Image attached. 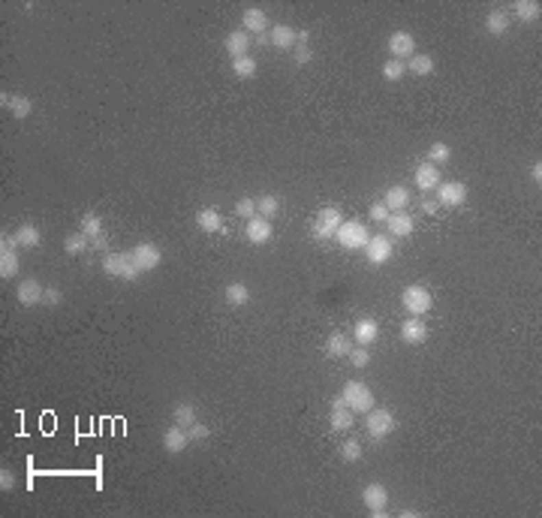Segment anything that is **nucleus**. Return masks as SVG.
Returning a JSON list of instances; mask_svg holds the SVG:
<instances>
[{"label":"nucleus","mask_w":542,"mask_h":518,"mask_svg":"<svg viewBox=\"0 0 542 518\" xmlns=\"http://www.w3.org/2000/svg\"><path fill=\"white\" fill-rule=\"evenodd\" d=\"M343 223L341 211L338 208H319V214L314 220V238H334V232H338V226Z\"/></svg>","instance_id":"obj_9"},{"label":"nucleus","mask_w":542,"mask_h":518,"mask_svg":"<svg viewBox=\"0 0 542 518\" xmlns=\"http://www.w3.org/2000/svg\"><path fill=\"white\" fill-rule=\"evenodd\" d=\"M235 214L244 217V220L256 217V199H250V196H241V199L235 202Z\"/></svg>","instance_id":"obj_41"},{"label":"nucleus","mask_w":542,"mask_h":518,"mask_svg":"<svg viewBox=\"0 0 542 518\" xmlns=\"http://www.w3.org/2000/svg\"><path fill=\"white\" fill-rule=\"evenodd\" d=\"M338 455L347 464H356L358 458H362V443H358V440H347V443L338 446Z\"/></svg>","instance_id":"obj_40"},{"label":"nucleus","mask_w":542,"mask_h":518,"mask_svg":"<svg viewBox=\"0 0 542 518\" xmlns=\"http://www.w3.org/2000/svg\"><path fill=\"white\" fill-rule=\"evenodd\" d=\"M437 202L446 205V208H458V205L467 202V187L461 181H446V184L437 187Z\"/></svg>","instance_id":"obj_11"},{"label":"nucleus","mask_w":542,"mask_h":518,"mask_svg":"<svg viewBox=\"0 0 542 518\" xmlns=\"http://www.w3.org/2000/svg\"><path fill=\"white\" fill-rule=\"evenodd\" d=\"M130 259H133L136 271H154V269H160V262H163V250H160L154 241H142V245L133 247Z\"/></svg>","instance_id":"obj_5"},{"label":"nucleus","mask_w":542,"mask_h":518,"mask_svg":"<svg viewBox=\"0 0 542 518\" xmlns=\"http://www.w3.org/2000/svg\"><path fill=\"white\" fill-rule=\"evenodd\" d=\"M383 205H386L389 211H401V208H407V205H410V190H407V187H401V184L389 187V190H386V196H383Z\"/></svg>","instance_id":"obj_28"},{"label":"nucleus","mask_w":542,"mask_h":518,"mask_svg":"<svg viewBox=\"0 0 542 518\" xmlns=\"http://www.w3.org/2000/svg\"><path fill=\"white\" fill-rule=\"evenodd\" d=\"M232 73L238 75V79H254V75H256V60L250 58V55L232 60Z\"/></svg>","instance_id":"obj_37"},{"label":"nucleus","mask_w":542,"mask_h":518,"mask_svg":"<svg viewBox=\"0 0 542 518\" xmlns=\"http://www.w3.org/2000/svg\"><path fill=\"white\" fill-rule=\"evenodd\" d=\"M341 401L347 404L353 413H368V410L373 407V392L368 383H362V380H349V383H343L341 388Z\"/></svg>","instance_id":"obj_1"},{"label":"nucleus","mask_w":542,"mask_h":518,"mask_svg":"<svg viewBox=\"0 0 542 518\" xmlns=\"http://www.w3.org/2000/svg\"><path fill=\"white\" fill-rule=\"evenodd\" d=\"M196 226H199L202 232H208V235H214V232H226L223 217H220V211H217V208H202L199 214H196Z\"/></svg>","instance_id":"obj_23"},{"label":"nucleus","mask_w":542,"mask_h":518,"mask_svg":"<svg viewBox=\"0 0 542 518\" xmlns=\"http://www.w3.org/2000/svg\"><path fill=\"white\" fill-rule=\"evenodd\" d=\"M278 211H280V199L274 193H265V196H259V199H256V214L259 217L274 220V217H278Z\"/></svg>","instance_id":"obj_34"},{"label":"nucleus","mask_w":542,"mask_h":518,"mask_svg":"<svg viewBox=\"0 0 542 518\" xmlns=\"http://www.w3.org/2000/svg\"><path fill=\"white\" fill-rule=\"evenodd\" d=\"M103 271L109 274V278H121V280H136V265L130 254H106L103 256Z\"/></svg>","instance_id":"obj_7"},{"label":"nucleus","mask_w":542,"mask_h":518,"mask_svg":"<svg viewBox=\"0 0 542 518\" xmlns=\"http://www.w3.org/2000/svg\"><path fill=\"white\" fill-rule=\"evenodd\" d=\"M241 21H244V30H247V34L262 36L265 30H269V15L259 10V6H247L244 15H241Z\"/></svg>","instance_id":"obj_21"},{"label":"nucleus","mask_w":542,"mask_h":518,"mask_svg":"<svg viewBox=\"0 0 542 518\" xmlns=\"http://www.w3.org/2000/svg\"><path fill=\"white\" fill-rule=\"evenodd\" d=\"M0 106H3V109H10L12 118L34 115V100H30V97H21V94H0Z\"/></svg>","instance_id":"obj_16"},{"label":"nucleus","mask_w":542,"mask_h":518,"mask_svg":"<svg viewBox=\"0 0 542 518\" xmlns=\"http://www.w3.org/2000/svg\"><path fill=\"white\" fill-rule=\"evenodd\" d=\"M419 208H422L425 214H437V211H440V202H437V199H422V205H419Z\"/></svg>","instance_id":"obj_48"},{"label":"nucleus","mask_w":542,"mask_h":518,"mask_svg":"<svg viewBox=\"0 0 542 518\" xmlns=\"http://www.w3.org/2000/svg\"><path fill=\"white\" fill-rule=\"evenodd\" d=\"M407 70L413 75H431L434 73V58L431 55H413L407 64Z\"/></svg>","instance_id":"obj_36"},{"label":"nucleus","mask_w":542,"mask_h":518,"mask_svg":"<svg viewBox=\"0 0 542 518\" xmlns=\"http://www.w3.org/2000/svg\"><path fill=\"white\" fill-rule=\"evenodd\" d=\"M15 238H19V247H36L42 241V232L36 230L34 223H21L19 230H15Z\"/></svg>","instance_id":"obj_33"},{"label":"nucleus","mask_w":542,"mask_h":518,"mask_svg":"<svg viewBox=\"0 0 542 518\" xmlns=\"http://www.w3.org/2000/svg\"><path fill=\"white\" fill-rule=\"evenodd\" d=\"M199 422L196 419V407L190 401H181V404H175V410H172V425H178V428H193V425Z\"/></svg>","instance_id":"obj_26"},{"label":"nucleus","mask_w":542,"mask_h":518,"mask_svg":"<svg viewBox=\"0 0 542 518\" xmlns=\"http://www.w3.org/2000/svg\"><path fill=\"white\" fill-rule=\"evenodd\" d=\"M90 247V241H88V235L85 232H73V235H66V238H64V250H66V254H70V256H79V254H85V250Z\"/></svg>","instance_id":"obj_35"},{"label":"nucleus","mask_w":542,"mask_h":518,"mask_svg":"<svg viewBox=\"0 0 542 518\" xmlns=\"http://www.w3.org/2000/svg\"><path fill=\"white\" fill-rule=\"evenodd\" d=\"M21 262H19V254L10 247H0V278L3 280H12L15 274H19Z\"/></svg>","instance_id":"obj_29"},{"label":"nucleus","mask_w":542,"mask_h":518,"mask_svg":"<svg viewBox=\"0 0 542 518\" xmlns=\"http://www.w3.org/2000/svg\"><path fill=\"white\" fill-rule=\"evenodd\" d=\"M187 434H190V440H208V434H211V431L205 428V425H199V422H196V425H193V428H190Z\"/></svg>","instance_id":"obj_47"},{"label":"nucleus","mask_w":542,"mask_h":518,"mask_svg":"<svg viewBox=\"0 0 542 518\" xmlns=\"http://www.w3.org/2000/svg\"><path fill=\"white\" fill-rule=\"evenodd\" d=\"M401 341H404V344H410V347L425 344V341H428V325H425L419 317L404 319V323H401Z\"/></svg>","instance_id":"obj_14"},{"label":"nucleus","mask_w":542,"mask_h":518,"mask_svg":"<svg viewBox=\"0 0 542 518\" xmlns=\"http://www.w3.org/2000/svg\"><path fill=\"white\" fill-rule=\"evenodd\" d=\"M293 58H295V66H308L310 60H314V51H310V45H299V42H295Z\"/></svg>","instance_id":"obj_43"},{"label":"nucleus","mask_w":542,"mask_h":518,"mask_svg":"<svg viewBox=\"0 0 542 518\" xmlns=\"http://www.w3.org/2000/svg\"><path fill=\"white\" fill-rule=\"evenodd\" d=\"M271 220L265 217H250L247 226H244V238L250 241V245H269L271 241Z\"/></svg>","instance_id":"obj_13"},{"label":"nucleus","mask_w":542,"mask_h":518,"mask_svg":"<svg viewBox=\"0 0 542 518\" xmlns=\"http://www.w3.org/2000/svg\"><path fill=\"white\" fill-rule=\"evenodd\" d=\"M509 25H513V18H509L503 10H494V12H488V18H485V30L491 36H503L509 30Z\"/></svg>","instance_id":"obj_30"},{"label":"nucleus","mask_w":542,"mask_h":518,"mask_svg":"<svg viewBox=\"0 0 542 518\" xmlns=\"http://www.w3.org/2000/svg\"><path fill=\"white\" fill-rule=\"evenodd\" d=\"M15 299L25 304V308H36V304H42V299H45V289H42L40 280L27 278L15 286Z\"/></svg>","instance_id":"obj_12"},{"label":"nucleus","mask_w":542,"mask_h":518,"mask_svg":"<svg viewBox=\"0 0 542 518\" xmlns=\"http://www.w3.org/2000/svg\"><path fill=\"white\" fill-rule=\"evenodd\" d=\"M392 238L389 235H371L368 247H365V256H368L371 265H386L392 259Z\"/></svg>","instance_id":"obj_10"},{"label":"nucleus","mask_w":542,"mask_h":518,"mask_svg":"<svg viewBox=\"0 0 542 518\" xmlns=\"http://www.w3.org/2000/svg\"><path fill=\"white\" fill-rule=\"evenodd\" d=\"M223 295H226V304H232V308H241V304L250 301V289H247V284H241V280H232Z\"/></svg>","instance_id":"obj_31"},{"label":"nucleus","mask_w":542,"mask_h":518,"mask_svg":"<svg viewBox=\"0 0 542 518\" xmlns=\"http://www.w3.org/2000/svg\"><path fill=\"white\" fill-rule=\"evenodd\" d=\"M82 232L88 235V241H90V247L94 250H103L106 247V230H103V220L97 217V214H88L82 217Z\"/></svg>","instance_id":"obj_15"},{"label":"nucleus","mask_w":542,"mask_h":518,"mask_svg":"<svg viewBox=\"0 0 542 518\" xmlns=\"http://www.w3.org/2000/svg\"><path fill=\"white\" fill-rule=\"evenodd\" d=\"M349 362H353V368H368V365H371V353H368V347H356V349H349Z\"/></svg>","instance_id":"obj_42"},{"label":"nucleus","mask_w":542,"mask_h":518,"mask_svg":"<svg viewBox=\"0 0 542 518\" xmlns=\"http://www.w3.org/2000/svg\"><path fill=\"white\" fill-rule=\"evenodd\" d=\"M60 301H64V293H60V289H45L42 304H49V308H58Z\"/></svg>","instance_id":"obj_46"},{"label":"nucleus","mask_w":542,"mask_h":518,"mask_svg":"<svg viewBox=\"0 0 542 518\" xmlns=\"http://www.w3.org/2000/svg\"><path fill=\"white\" fill-rule=\"evenodd\" d=\"M404 73H407V64H404V60H392V58H389L386 64H383V79L386 82H401Z\"/></svg>","instance_id":"obj_38"},{"label":"nucleus","mask_w":542,"mask_h":518,"mask_svg":"<svg viewBox=\"0 0 542 518\" xmlns=\"http://www.w3.org/2000/svg\"><path fill=\"white\" fill-rule=\"evenodd\" d=\"M513 12H515L518 21H537L539 12H542V6L537 3V0H515Z\"/></svg>","instance_id":"obj_32"},{"label":"nucleus","mask_w":542,"mask_h":518,"mask_svg":"<svg viewBox=\"0 0 542 518\" xmlns=\"http://www.w3.org/2000/svg\"><path fill=\"white\" fill-rule=\"evenodd\" d=\"M328 425H332V431H347V428H353V410H349L347 404L341 401V395L332 401V413H328Z\"/></svg>","instance_id":"obj_17"},{"label":"nucleus","mask_w":542,"mask_h":518,"mask_svg":"<svg viewBox=\"0 0 542 518\" xmlns=\"http://www.w3.org/2000/svg\"><path fill=\"white\" fill-rule=\"evenodd\" d=\"M334 238H338V245L343 250H365L368 241H371V235L358 220H343V223L338 226V232H334Z\"/></svg>","instance_id":"obj_3"},{"label":"nucleus","mask_w":542,"mask_h":518,"mask_svg":"<svg viewBox=\"0 0 542 518\" xmlns=\"http://www.w3.org/2000/svg\"><path fill=\"white\" fill-rule=\"evenodd\" d=\"M349 349L353 347H349V338L343 332H332L325 338V353L332 356V359H343V356H349Z\"/></svg>","instance_id":"obj_27"},{"label":"nucleus","mask_w":542,"mask_h":518,"mask_svg":"<svg viewBox=\"0 0 542 518\" xmlns=\"http://www.w3.org/2000/svg\"><path fill=\"white\" fill-rule=\"evenodd\" d=\"M187 443H190V434L184 428H178V425H172V428L163 431V449L169 455H181L187 449Z\"/></svg>","instance_id":"obj_19"},{"label":"nucleus","mask_w":542,"mask_h":518,"mask_svg":"<svg viewBox=\"0 0 542 518\" xmlns=\"http://www.w3.org/2000/svg\"><path fill=\"white\" fill-rule=\"evenodd\" d=\"M226 51L229 55H232V60H238V58H247V51H250V34L247 30H232V34L226 36Z\"/></svg>","instance_id":"obj_22"},{"label":"nucleus","mask_w":542,"mask_h":518,"mask_svg":"<svg viewBox=\"0 0 542 518\" xmlns=\"http://www.w3.org/2000/svg\"><path fill=\"white\" fill-rule=\"evenodd\" d=\"M295 40H299L295 27H289V25H271L269 42L274 45V49H295Z\"/></svg>","instance_id":"obj_24"},{"label":"nucleus","mask_w":542,"mask_h":518,"mask_svg":"<svg viewBox=\"0 0 542 518\" xmlns=\"http://www.w3.org/2000/svg\"><path fill=\"white\" fill-rule=\"evenodd\" d=\"M416 187L422 190V193H431V190H437V187H440V166H434V163L416 166Z\"/></svg>","instance_id":"obj_18"},{"label":"nucleus","mask_w":542,"mask_h":518,"mask_svg":"<svg viewBox=\"0 0 542 518\" xmlns=\"http://www.w3.org/2000/svg\"><path fill=\"white\" fill-rule=\"evenodd\" d=\"M389 55L392 60H410L416 55V36L410 34V30H395L392 36H389Z\"/></svg>","instance_id":"obj_8"},{"label":"nucleus","mask_w":542,"mask_h":518,"mask_svg":"<svg viewBox=\"0 0 542 518\" xmlns=\"http://www.w3.org/2000/svg\"><path fill=\"white\" fill-rule=\"evenodd\" d=\"M401 304H404V310H407L410 317H422V314H428V310H431V293L425 286H419V284H410L401 293Z\"/></svg>","instance_id":"obj_4"},{"label":"nucleus","mask_w":542,"mask_h":518,"mask_svg":"<svg viewBox=\"0 0 542 518\" xmlns=\"http://www.w3.org/2000/svg\"><path fill=\"white\" fill-rule=\"evenodd\" d=\"M362 504L368 506L371 515L383 518L386 509H389V489H386L383 482H368V485L362 489Z\"/></svg>","instance_id":"obj_6"},{"label":"nucleus","mask_w":542,"mask_h":518,"mask_svg":"<svg viewBox=\"0 0 542 518\" xmlns=\"http://www.w3.org/2000/svg\"><path fill=\"white\" fill-rule=\"evenodd\" d=\"M386 226H389V232H392V235L407 238V235H413V230H416V220L410 214H404V211H395V214H389Z\"/></svg>","instance_id":"obj_25"},{"label":"nucleus","mask_w":542,"mask_h":518,"mask_svg":"<svg viewBox=\"0 0 542 518\" xmlns=\"http://www.w3.org/2000/svg\"><path fill=\"white\" fill-rule=\"evenodd\" d=\"M353 338H356V344H358V347H371L373 341L380 338V325H377V319L362 317V319L356 323V329H353Z\"/></svg>","instance_id":"obj_20"},{"label":"nucleus","mask_w":542,"mask_h":518,"mask_svg":"<svg viewBox=\"0 0 542 518\" xmlns=\"http://www.w3.org/2000/svg\"><path fill=\"white\" fill-rule=\"evenodd\" d=\"M530 178L537 181V184L542 181V163H533V166H530Z\"/></svg>","instance_id":"obj_49"},{"label":"nucleus","mask_w":542,"mask_h":518,"mask_svg":"<svg viewBox=\"0 0 542 518\" xmlns=\"http://www.w3.org/2000/svg\"><path fill=\"white\" fill-rule=\"evenodd\" d=\"M15 489V473L10 467H0V491H12Z\"/></svg>","instance_id":"obj_44"},{"label":"nucleus","mask_w":542,"mask_h":518,"mask_svg":"<svg viewBox=\"0 0 542 518\" xmlns=\"http://www.w3.org/2000/svg\"><path fill=\"white\" fill-rule=\"evenodd\" d=\"M395 413L392 410H383V407H371L365 413V431H368L371 440H386L389 434L395 431Z\"/></svg>","instance_id":"obj_2"},{"label":"nucleus","mask_w":542,"mask_h":518,"mask_svg":"<svg viewBox=\"0 0 542 518\" xmlns=\"http://www.w3.org/2000/svg\"><path fill=\"white\" fill-rule=\"evenodd\" d=\"M449 157H452V148H449L446 142H434L431 148H428V163H434V166H443V163H449Z\"/></svg>","instance_id":"obj_39"},{"label":"nucleus","mask_w":542,"mask_h":518,"mask_svg":"<svg viewBox=\"0 0 542 518\" xmlns=\"http://www.w3.org/2000/svg\"><path fill=\"white\" fill-rule=\"evenodd\" d=\"M371 220H377V223H386V220H389V208H386L383 202H373L371 205Z\"/></svg>","instance_id":"obj_45"}]
</instances>
